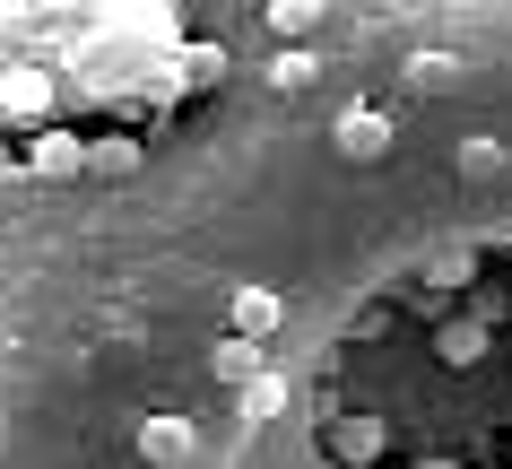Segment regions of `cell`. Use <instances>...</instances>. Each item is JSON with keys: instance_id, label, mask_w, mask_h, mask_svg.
<instances>
[{"instance_id": "obj_3", "label": "cell", "mask_w": 512, "mask_h": 469, "mask_svg": "<svg viewBox=\"0 0 512 469\" xmlns=\"http://www.w3.org/2000/svg\"><path fill=\"white\" fill-rule=\"evenodd\" d=\"M139 461L148 469H183L191 461V426L183 417H148V426H139Z\"/></svg>"}, {"instance_id": "obj_5", "label": "cell", "mask_w": 512, "mask_h": 469, "mask_svg": "<svg viewBox=\"0 0 512 469\" xmlns=\"http://www.w3.org/2000/svg\"><path fill=\"white\" fill-rule=\"evenodd\" d=\"M209 374H217V383H226V391H235V400H243V391L261 383L270 365H261V348H252V339H226V348H217V357H209Z\"/></svg>"}, {"instance_id": "obj_2", "label": "cell", "mask_w": 512, "mask_h": 469, "mask_svg": "<svg viewBox=\"0 0 512 469\" xmlns=\"http://www.w3.org/2000/svg\"><path fill=\"white\" fill-rule=\"evenodd\" d=\"M27 166L53 174V183H61V174H87V139H70V131H53V122H44V131L27 139Z\"/></svg>"}, {"instance_id": "obj_4", "label": "cell", "mask_w": 512, "mask_h": 469, "mask_svg": "<svg viewBox=\"0 0 512 469\" xmlns=\"http://www.w3.org/2000/svg\"><path fill=\"white\" fill-rule=\"evenodd\" d=\"M0 113H9V122L53 113V87H44V70H9V79H0Z\"/></svg>"}, {"instance_id": "obj_7", "label": "cell", "mask_w": 512, "mask_h": 469, "mask_svg": "<svg viewBox=\"0 0 512 469\" xmlns=\"http://www.w3.org/2000/svg\"><path fill=\"white\" fill-rule=\"evenodd\" d=\"M339 148H348V157H382V148H391V122H382V113H339Z\"/></svg>"}, {"instance_id": "obj_9", "label": "cell", "mask_w": 512, "mask_h": 469, "mask_svg": "<svg viewBox=\"0 0 512 469\" xmlns=\"http://www.w3.org/2000/svg\"><path fill=\"white\" fill-rule=\"evenodd\" d=\"M139 166V139H96L87 148V174H131Z\"/></svg>"}, {"instance_id": "obj_1", "label": "cell", "mask_w": 512, "mask_h": 469, "mask_svg": "<svg viewBox=\"0 0 512 469\" xmlns=\"http://www.w3.org/2000/svg\"><path fill=\"white\" fill-rule=\"evenodd\" d=\"M391 452V426L382 417H330V461L339 469H374Z\"/></svg>"}, {"instance_id": "obj_6", "label": "cell", "mask_w": 512, "mask_h": 469, "mask_svg": "<svg viewBox=\"0 0 512 469\" xmlns=\"http://www.w3.org/2000/svg\"><path fill=\"white\" fill-rule=\"evenodd\" d=\"M278 322H287V304H278V296H261V287H243V296H235V339H252V348H261Z\"/></svg>"}, {"instance_id": "obj_8", "label": "cell", "mask_w": 512, "mask_h": 469, "mask_svg": "<svg viewBox=\"0 0 512 469\" xmlns=\"http://www.w3.org/2000/svg\"><path fill=\"white\" fill-rule=\"evenodd\" d=\"M270 27L287 35V44H304V35L322 27V9H313V0H278V9H270Z\"/></svg>"}, {"instance_id": "obj_10", "label": "cell", "mask_w": 512, "mask_h": 469, "mask_svg": "<svg viewBox=\"0 0 512 469\" xmlns=\"http://www.w3.org/2000/svg\"><path fill=\"white\" fill-rule=\"evenodd\" d=\"M287 409V383H278V374H261V383L243 391V417H278Z\"/></svg>"}]
</instances>
